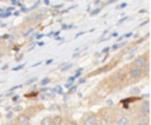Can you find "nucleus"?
Returning <instances> with one entry per match:
<instances>
[{"label": "nucleus", "mask_w": 151, "mask_h": 125, "mask_svg": "<svg viewBox=\"0 0 151 125\" xmlns=\"http://www.w3.org/2000/svg\"><path fill=\"white\" fill-rule=\"evenodd\" d=\"M41 125H52V118L51 117H45L41 120Z\"/></svg>", "instance_id": "obj_9"}, {"label": "nucleus", "mask_w": 151, "mask_h": 125, "mask_svg": "<svg viewBox=\"0 0 151 125\" xmlns=\"http://www.w3.org/2000/svg\"><path fill=\"white\" fill-rule=\"evenodd\" d=\"M143 74V70L140 68H131L130 71V77L133 78V79H139Z\"/></svg>", "instance_id": "obj_4"}, {"label": "nucleus", "mask_w": 151, "mask_h": 125, "mask_svg": "<svg viewBox=\"0 0 151 125\" xmlns=\"http://www.w3.org/2000/svg\"><path fill=\"white\" fill-rule=\"evenodd\" d=\"M50 83V78H45V79H42L41 81H40V85H46V84H48Z\"/></svg>", "instance_id": "obj_14"}, {"label": "nucleus", "mask_w": 151, "mask_h": 125, "mask_svg": "<svg viewBox=\"0 0 151 125\" xmlns=\"http://www.w3.org/2000/svg\"><path fill=\"white\" fill-rule=\"evenodd\" d=\"M11 2H12V4H13V5H17V4H18V2H19V1H17V0H12V1H11Z\"/></svg>", "instance_id": "obj_22"}, {"label": "nucleus", "mask_w": 151, "mask_h": 125, "mask_svg": "<svg viewBox=\"0 0 151 125\" xmlns=\"http://www.w3.org/2000/svg\"><path fill=\"white\" fill-rule=\"evenodd\" d=\"M71 66H72V64H71V63H70V64H65V65H63V68H61V71H66V70H68Z\"/></svg>", "instance_id": "obj_13"}, {"label": "nucleus", "mask_w": 151, "mask_h": 125, "mask_svg": "<svg viewBox=\"0 0 151 125\" xmlns=\"http://www.w3.org/2000/svg\"><path fill=\"white\" fill-rule=\"evenodd\" d=\"M0 57H1V53H0Z\"/></svg>", "instance_id": "obj_26"}, {"label": "nucleus", "mask_w": 151, "mask_h": 125, "mask_svg": "<svg viewBox=\"0 0 151 125\" xmlns=\"http://www.w3.org/2000/svg\"><path fill=\"white\" fill-rule=\"evenodd\" d=\"M109 50H110V47H105V48L103 50V52H104V53H107V52H109Z\"/></svg>", "instance_id": "obj_18"}, {"label": "nucleus", "mask_w": 151, "mask_h": 125, "mask_svg": "<svg viewBox=\"0 0 151 125\" xmlns=\"http://www.w3.org/2000/svg\"><path fill=\"white\" fill-rule=\"evenodd\" d=\"M12 116H13V112H9V113H7V116H6V117L9 119V118H12Z\"/></svg>", "instance_id": "obj_17"}, {"label": "nucleus", "mask_w": 151, "mask_h": 125, "mask_svg": "<svg viewBox=\"0 0 151 125\" xmlns=\"http://www.w3.org/2000/svg\"><path fill=\"white\" fill-rule=\"evenodd\" d=\"M77 87H78L77 85H73V86H72V87L68 90V92H67V93H68V94H71V93H74V92L77 91Z\"/></svg>", "instance_id": "obj_12"}, {"label": "nucleus", "mask_w": 151, "mask_h": 125, "mask_svg": "<svg viewBox=\"0 0 151 125\" xmlns=\"http://www.w3.org/2000/svg\"><path fill=\"white\" fill-rule=\"evenodd\" d=\"M24 66H25V64H21L20 66H17V67H14V68H13V71H18V70H20V68H22Z\"/></svg>", "instance_id": "obj_15"}, {"label": "nucleus", "mask_w": 151, "mask_h": 125, "mask_svg": "<svg viewBox=\"0 0 151 125\" xmlns=\"http://www.w3.org/2000/svg\"><path fill=\"white\" fill-rule=\"evenodd\" d=\"M139 92H140V88H139V87H132V88L130 90V93H131V94H133V96L138 94Z\"/></svg>", "instance_id": "obj_10"}, {"label": "nucleus", "mask_w": 151, "mask_h": 125, "mask_svg": "<svg viewBox=\"0 0 151 125\" xmlns=\"http://www.w3.org/2000/svg\"><path fill=\"white\" fill-rule=\"evenodd\" d=\"M17 121L19 125H28L29 124V117L27 114H19L17 118Z\"/></svg>", "instance_id": "obj_3"}, {"label": "nucleus", "mask_w": 151, "mask_h": 125, "mask_svg": "<svg viewBox=\"0 0 151 125\" xmlns=\"http://www.w3.org/2000/svg\"><path fill=\"white\" fill-rule=\"evenodd\" d=\"M118 47H119V45H117V44H116V45H113V46H112V50H116V48H118Z\"/></svg>", "instance_id": "obj_20"}, {"label": "nucleus", "mask_w": 151, "mask_h": 125, "mask_svg": "<svg viewBox=\"0 0 151 125\" xmlns=\"http://www.w3.org/2000/svg\"><path fill=\"white\" fill-rule=\"evenodd\" d=\"M149 124V117L140 114L137 119H136V125H147Z\"/></svg>", "instance_id": "obj_6"}, {"label": "nucleus", "mask_w": 151, "mask_h": 125, "mask_svg": "<svg viewBox=\"0 0 151 125\" xmlns=\"http://www.w3.org/2000/svg\"><path fill=\"white\" fill-rule=\"evenodd\" d=\"M54 92L61 94V93H63V87H61V86H55V87H54Z\"/></svg>", "instance_id": "obj_11"}, {"label": "nucleus", "mask_w": 151, "mask_h": 125, "mask_svg": "<svg viewBox=\"0 0 151 125\" xmlns=\"http://www.w3.org/2000/svg\"><path fill=\"white\" fill-rule=\"evenodd\" d=\"M146 57L145 55H140V57H138V58H136L134 60H133V63L131 64V66H132V68H144L145 67V65H146Z\"/></svg>", "instance_id": "obj_1"}, {"label": "nucleus", "mask_w": 151, "mask_h": 125, "mask_svg": "<svg viewBox=\"0 0 151 125\" xmlns=\"http://www.w3.org/2000/svg\"><path fill=\"white\" fill-rule=\"evenodd\" d=\"M33 81H35V78H32V79L27 80V84H31V83H33Z\"/></svg>", "instance_id": "obj_16"}, {"label": "nucleus", "mask_w": 151, "mask_h": 125, "mask_svg": "<svg viewBox=\"0 0 151 125\" xmlns=\"http://www.w3.org/2000/svg\"><path fill=\"white\" fill-rule=\"evenodd\" d=\"M140 112L144 116H147L149 114V112H150V103H149V100L143 101V104L140 105Z\"/></svg>", "instance_id": "obj_5"}, {"label": "nucleus", "mask_w": 151, "mask_h": 125, "mask_svg": "<svg viewBox=\"0 0 151 125\" xmlns=\"http://www.w3.org/2000/svg\"><path fill=\"white\" fill-rule=\"evenodd\" d=\"M85 80H86L85 78H83V79H80V80H79V84H83V83H85Z\"/></svg>", "instance_id": "obj_21"}, {"label": "nucleus", "mask_w": 151, "mask_h": 125, "mask_svg": "<svg viewBox=\"0 0 151 125\" xmlns=\"http://www.w3.org/2000/svg\"><path fill=\"white\" fill-rule=\"evenodd\" d=\"M61 116H55L54 118H52V125H60L61 124Z\"/></svg>", "instance_id": "obj_8"}, {"label": "nucleus", "mask_w": 151, "mask_h": 125, "mask_svg": "<svg viewBox=\"0 0 151 125\" xmlns=\"http://www.w3.org/2000/svg\"><path fill=\"white\" fill-rule=\"evenodd\" d=\"M83 125H98V119L94 113H91L90 116L85 117L83 119Z\"/></svg>", "instance_id": "obj_2"}, {"label": "nucleus", "mask_w": 151, "mask_h": 125, "mask_svg": "<svg viewBox=\"0 0 151 125\" xmlns=\"http://www.w3.org/2000/svg\"><path fill=\"white\" fill-rule=\"evenodd\" d=\"M18 98H19V96H14L13 97V100H18Z\"/></svg>", "instance_id": "obj_24"}, {"label": "nucleus", "mask_w": 151, "mask_h": 125, "mask_svg": "<svg viewBox=\"0 0 151 125\" xmlns=\"http://www.w3.org/2000/svg\"><path fill=\"white\" fill-rule=\"evenodd\" d=\"M52 61H53V60H52V59H50V60H47V61H46V64H51Z\"/></svg>", "instance_id": "obj_25"}, {"label": "nucleus", "mask_w": 151, "mask_h": 125, "mask_svg": "<svg viewBox=\"0 0 151 125\" xmlns=\"http://www.w3.org/2000/svg\"><path fill=\"white\" fill-rule=\"evenodd\" d=\"M40 98H41V99H45V98H46V96H45V94H40Z\"/></svg>", "instance_id": "obj_23"}, {"label": "nucleus", "mask_w": 151, "mask_h": 125, "mask_svg": "<svg viewBox=\"0 0 151 125\" xmlns=\"http://www.w3.org/2000/svg\"><path fill=\"white\" fill-rule=\"evenodd\" d=\"M114 125H129V118L126 116H122L116 123Z\"/></svg>", "instance_id": "obj_7"}, {"label": "nucleus", "mask_w": 151, "mask_h": 125, "mask_svg": "<svg viewBox=\"0 0 151 125\" xmlns=\"http://www.w3.org/2000/svg\"><path fill=\"white\" fill-rule=\"evenodd\" d=\"M14 110H15V111H20V110H21V106H19V105H18V106H15V107H14Z\"/></svg>", "instance_id": "obj_19"}]
</instances>
